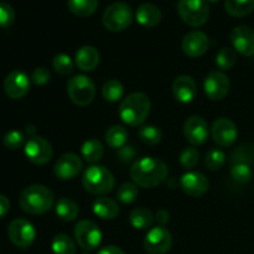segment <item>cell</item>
<instances>
[{
    "instance_id": "cell-48",
    "label": "cell",
    "mask_w": 254,
    "mask_h": 254,
    "mask_svg": "<svg viewBox=\"0 0 254 254\" xmlns=\"http://www.w3.org/2000/svg\"><path fill=\"white\" fill-rule=\"evenodd\" d=\"M208 1H212V2H216V1H220V0H208Z\"/></svg>"
},
{
    "instance_id": "cell-16",
    "label": "cell",
    "mask_w": 254,
    "mask_h": 254,
    "mask_svg": "<svg viewBox=\"0 0 254 254\" xmlns=\"http://www.w3.org/2000/svg\"><path fill=\"white\" fill-rule=\"evenodd\" d=\"M83 168L81 158L73 153L62 155L55 165V175L60 180H72L76 178Z\"/></svg>"
},
{
    "instance_id": "cell-20",
    "label": "cell",
    "mask_w": 254,
    "mask_h": 254,
    "mask_svg": "<svg viewBox=\"0 0 254 254\" xmlns=\"http://www.w3.org/2000/svg\"><path fill=\"white\" fill-rule=\"evenodd\" d=\"M173 92L175 98L180 103H190L193 101L197 93V87L192 77L188 74H181L175 78L173 83Z\"/></svg>"
},
{
    "instance_id": "cell-14",
    "label": "cell",
    "mask_w": 254,
    "mask_h": 254,
    "mask_svg": "<svg viewBox=\"0 0 254 254\" xmlns=\"http://www.w3.org/2000/svg\"><path fill=\"white\" fill-rule=\"evenodd\" d=\"M238 130L236 124L228 118H218L213 122L212 138L217 145L222 148L231 146L236 141Z\"/></svg>"
},
{
    "instance_id": "cell-35",
    "label": "cell",
    "mask_w": 254,
    "mask_h": 254,
    "mask_svg": "<svg viewBox=\"0 0 254 254\" xmlns=\"http://www.w3.org/2000/svg\"><path fill=\"white\" fill-rule=\"evenodd\" d=\"M237 62V55H236L235 50L228 49H221L218 54L216 55V64L220 67L221 69H230L235 66Z\"/></svg>"
},
{
    "instance_id": "cell-23",
    "label": "cell",
    "mask_w": 254,
    "mask_h": 254,
    "mask_svg": "<svg viewBox=\"0 0 254 254\" xmlns=\"http://www.w3.org/2000/svg\"><path fill=\"white\" fill-rule=\"evenodd\" d=\"M93 212L102 220H113L118 216L119 206L113 198L99 197L94 201Z\"/></svg>"
},
{
    "instance_id": "cell-22",
    "label": "cell",
    "mask_w": 254,
    "mask_h": 254,
    "mask_svg": "<svg viewBox=\"0 0 254 254\" xmlns=\"http://www.w3.org/2000/svg\"><path fill=\"white\" fill-rule=\"evenodd\" d=\"M74 59H76L74 61H76L77 67L81 71H93L99 64V52L93 46H82L76 52V57Z\"/></svg>"
},
{
    "instance_id": "cell-5",
    "label": "cell",
    "mask_w": 254,
    "mask_h": 254,
    "mask_svg": "<svg viewBox=\"0 0 254 254\" xmlns=\"http://www.w3.org/2000/svg\"><path fill=\"white\" fill-rule=\"evenodd\" d=\"M133 21V11L126 2L117 1L104 10L102 22L109 31L118 32L128 29Z\"/></svg>"
},
{
    "instance_id": "cell-29",
    "label": "cell",
    "mask_w": 254,
    "mask_h": 254,
    "mask_svg": "<svg viewBox=\"0 0 254 254\" xmlns=\"http://www.w3.org/2000/svg\"><path fill=\"white\" fill-rule=\"evenodd\" d=\"M106 141L113 149L123 148L128 141V131L122 126L111 127L106 133Z\"/></svg>"
},
{
    "instance_id": "cell-43",
    "label": "cell",
    "mask_w": 254,
    "mask_h": 254,
    "mask_svg": "<svg viewBox=\"0 0 254 254\" xmlns=\"http://www.w3.org/2000/svg\"><path fill=\"white\" fill-rule=\"evenodd\" d=\"M135 155H136V150L134 149V146L128 145V144L118 150V159L121 161H123V163H129V161L133 160V158Z\"/></svg>"
},
{
    "instance_id": "cell-32",
    "label": "cell",
    "mask_w": 254,
    "mask_h": 254,
    "mask_svg": "<svg viewBox=\"0 0 254 254\" xmlns=\"http://www.w3.org/2000/svg\"><path fill=\"white\" fill-rule=\"evenodd\" d=\"M102 94H103L104 99L108 102H118L119 99H122L124 94V87L117 79H109L108 82H106L102 88Z\"/></svg>"
},
{
    "instance_id": "cell-25",
    "label": "cell",
    "mask_w": 254,
    "mask_h": 254,
    "mask_svg": "<svg viewBox=\"0 0 254 254\" xmlns=\"http://www.w3.org/2000/svg\"><path fill=\"white\" fill-rule=\"evenodd\" d=\"M56 213L62 221L71 222V221H74L78 217L79 207L71 198L62 197L56 203Z\"/></svg>"
},
{
    "instance_id": "cell-9",
    "label": "cell",
    "mask_w": 254,
    "mask_h": 254,
    "mask_svg": "<svg viewBox=\"0 0 254 254\" xmlns=\"http://www.w3.org/2000/svg\"><path fill=\"white\" fill-rule=\"evenodd\" d=\"M7 235H9L10 241L16 247L27 248L34 243L36 231L31 222L25 218H16L10 223L9 228H7Z\"/></svg>"
},
{
    "instance_id": "cell-30",
    "label": "cell",
    "mask_w": 254,
    "mask_h": 254,
    "mask_svg": "<svg viewBox=\"0 0 254 254\" xmlns=\"http://www.w3.org/2000/svg\"><path fill=\"white\" fill-rule=\"evenodd\" d=\"M52 252L55 254H74L76 253V245L71 237L64 233L56 235L51 243Z\"/></svg>"
},
{
    "instance_id": "cell-24",
    "label": "cell",
    "mask_w": 254,
    "mask_h": 254,
    "mask_svg": "<svg viewBox=\"0 0 254 254\" xmlns=\"http://www.w3.org/2000/svg\"><path fill=\"white\" fill-rule=\"evenodd\" d=\"M154 220H155V217L151 213V211L144 207L134 208L130 212V216H129L130 225L134 228H136V230H146V228H150L153 226Z\"/></svg>"
},
{
    "instance_id": "cell-12",
    "label": "cell",
    "mask_w": 254,
    "mask_h": 254,
    "mask_svg": "<svg viewBox=\"0 0 254 254\" xmlns=\"http://www.w3.org/2000/svg\"><path fill=\"white\" fill-rule=\"evenodd\" d=\"M230 79L223 72L213 71L206 76L203 82V89L207 98L211 101H221L230 92Z\"/></svg>"
},
{
    "instance_id": "cell-34",
    "label": "cell",
    "mask_w": 254,
    "mask_h": 254,
    "mask_svg": "<svg viewBox=\"0 0 254 254\" xmlns=\"http://www.w3.org/2000/svg\"><path fill=\"white\" fill-rule=\"evenodd\" d=\"M52 66H54L55 71L57 73L62 74V76H68L74 69V64L72 62L71 57L64 54L56 55L54 60H52Z\"/></svg>"
},
{
    "instance_id": "cell-15",
    "label": "cell",
    "mask_w": 254,
    "mask_h": 254,
    "mask_svg": "<svg viewBox=\"0 0 254 254\" xmlns=\"http://www.w3.org/2000/svg\"><path fill=\"white\" fill-rule=\"evenodd\" d=\"M184 135L192 145H201L208 138L207 122L200 116L190 117L184 126Z\"/></svg>"
},
{
    "instance_id": "cell-18",
    "label": "cell",
    "mask_w": 254,
    "mask_h": 254,
    "mask_svg": "<svg viewBox=\"0 0 254 254\" xmlns=\"http://www.w3.org/2000/svg\"><path fill=\"white\" fill-rule=\"evenodd\" d=\"M183 190L192 197H201L205 195L210 188L207 178L198 171H189L184 174L180 180Z\"/></svg>"
},
{
    "instance_id": "cell-26",
    "label": "cell",
    "mask_w": 254,
    "mask_h": 254,
    "mask_svg": "<svg viewBox=\"0 0 254 254\" xmlns=\"http://www.w3.org/2000/svg\"><path fill=\"white\" fill-rule=\"evenodd\" d=\"M225 9L231 16H247L254 10V0H226Z\"/></svg>"
},
{
    "instance_id": "cell-44",
    "label": "cell",
    "mask_w": 254,
    "mask_h": 254,
    "mask_svg": "<svg viewBox=\"0 0 254 254\" xmlns=\"http://www.w3.org/2000/svg\"><path fill=\"white\" fill-rule=\"evenodd\" d=\"M10 210V201L6 196L0 195V218L4 217Z\"/></svg>"
},
{
    "instance_id": "cell-41",
    "label": "cell",
    "mask_w": 254,
    "mask_h": 254,
    "mask_svg": "<svg viewBox=\"0 0 254 254\" xmlns=\"http://www.w3.org/2000/svg\"><path fill=\"white\" fill-rule=\"evenodd\" d=\"M15 21V11L7 2L0 1V27H9Z\"/></svg>"
},
{
    "instance_id": "cell-36",
    "label": "cell",
    "mask_w": 254,
    "mask_h": 254,
    "mask_svg": "<svg viewBox=\"0 0 254 254\" xmlns=\"http://www.w3.org/2000/svg\"><path fill=\"white\" fill-rule=\"evenodd\" d=\"M139 195L138 185L131 183H126L123 185L119 186L118 191H117V197L121 202L123 203H131L136 200Z\"/></svg>"
},
{
    "instance_id": "cell-17",
    "label": "cell",
    "mask_w": 254,
    "mask_h": 254,
    "mask_svg": "<svg viewBox=\"0 0 254 254\" xmlns=\"http://www.w3.org/2000/svg\"><path fill=\"white\" fill-rule=\"evenodd\" d=\"M231 42L236 51L243 56H253L254 55V30L246 25L236 26L231 32Z\"/></svg>"
},
{
    "instance_id": "cell-3",
    "label": "cell",
    "mask_w": 254,
    "mask_h": 254,
    "mask_svg": "<svg viewBox=\"0 0 254 254\" xmlns=\"http://www.w3.org/2000/svg\"><path fill=\"white\" fill-rule=\"evenodd\" d=\"M20 207L30 215H42L54 207L55 195L44 185H31L25 189L19 198Z\"/></svg>"
},
{
    "instance_id": "cell-27",
    "label": "cell",
    "mask_w": 254,
    "mask_h": 254,
    "mask_svg": "<svg viewBox=\"0 0 254 254\" xmlns=\"http://www.w3.org/2000/svg\"><path fill=\"white\" fill-rule=\"evenodd\" d=\"M67 7L72 14L86 17L96 11L98 0H67Z\"/></svg>"
},
{
    "instance_id": "cell-4",
    "label": "cell",
    "mask_w": 254,
    "mask_h": 254,
    "mask_svg": "<svg viewBox=\"0 0 254 254\" xmlns=\"http://www.w3.org/2000/svg\"><path fill=\"white\" fill-rule=\"evenodd\" d=\"M82 184L88 192L93 195H106L114 188V176L102 165H92L83 173Z\"/></svg>"
},
{
    "instance_id": "cell-31",
    "label": "cell",
    "mask_w": 254,
    "mask_h": 254,
    "mask_svg": "<svg viewBox=\"0 0 254 254\" xmlns=\"http://www.w3.org/2000/svg\"><path fill=\"white\" fill-rule=\"evenodd\" d=\"M231 164H254V144H243L231 154Z\"/></svg>"
},
{
    "instance_id": "cell-28",
    "label": "cell",
    "mask_w": 254,
    "mask_h": 254,
    "mask_svg": "<svg viewBox=\"0 0 254 254\" xmlns=\"http://www.w3.org/2000/svg\"><path fill=\"white\" fill-rule=\"evenodd\" d=\"M81 153L87 163L94 164L102 159V156L104 154V148L99 140L89 139V140L83 143V145L81 148Z\"/></svg>"
},
{
    "instance_id": "cell-38",
    "label": "cell",
    "mask_w": 254,
    "mask_h": 254,
    "mask_svg": "<svg viewBox=\"0 0 254 254\" xmlns=\"http://www.w3.org/2000/svg\"><path fill=\"white\" fill-rule=\"evenodd\" d=\"M226 163V154L221 149H212L206 154L205 164L208 170H220Z\"/></svg>"
},
{
    "instance_id": "cell-37",
    "label": "cell",
    "mask_w": 254,
    "mask_h": 254,
    "mask_svg": "<svg viewBox=\"0 0 254 254\" xmlns=\"http://www.w3.org/2000/svg\"><path fill=\"white\" fill-rule=\"evenodd\" d=\"M231 176L240 184H247L252 180L253 170L247 164H235L231 168Z\"/></svg>"
},
{
    "instance_id": "cell-2",
    "label": "cell",
    "mask_w": 254,
    "mask_h": 254,
    "mask_svg": "<svg viewBox=\"0 0 254 254\" xmlns=\"http://www.w3.org/2000/svg\"><path fill=\"white\" fill-rule=\"evenodd\" d=\"M151 103L146 94L141 92L129 94L119 106V117L130 127H140L150 113Z\"/></svg>"
},
{
    "instance_id": "cell-39",
    "label": "cell",
    "mask_w": 254,
    "mask_h": 254,
    "mask_svg": "<svg viewBox=\"0 0 254 254\" xmlns=\"http://www.w3.org/2000/svg\"><path fill=\"white\" fill-rule=\"evenodd\" d=\"M2 143L10 150H16L21 148L25 143V134L20 130H11L2 138Z\"/></svg>"
},
{
    "instance_id": "cell-45",
    "label": "cell",
    "mask_w": 254,
    "mask_h": 254,
    "mask_svg": "<svg viewBox=\"0 0 254 254\" xmlns=\"http://www.w3.org/2000/svg\"><path fill=\"white\" fill-rule=\"evenodd\" d=\"M155 218L156 221H158L159 225L164 227V226L169 222V220H170V215H169V212L166 210H159L158 212H156Z\"/></svg>"
},
{
    "instance_id": "cell-21",
    "label": "cell",
    "mask_w": 254,
    "mask_h": 254,
    "mask_svg": "<svg viewBox=\"0 0 254 254\" xmlns=\"http://www.w3.org/2000/svg\"><path fill=\"white\" fill-rule=\"evenodd\" d=\"M161 17H163V14H161L160 9L151 2H144V4L139 5L135 12L136 21L141 26L149 27V29L160 24Z\"/></svg>"
},
{
    "instance_id": "cell-40",
    "label": "cell",
    "mask_w": 254,
    "mask_h": 254,
    "mask_svg": "<svg viewBox=\"0 0 254 254\" xmlns=\"http://www.w3.org/2000/svg\"><path fill=\"white\" fill-rule=\"evenodd\" d=\"M198 160H200V153H198L197 149L193 148V146L186 148L180 155V164L181 166L185 169L195 168V166L197 165Z\"/></svg>"
},
{
    "instance_id": "cell-13",
    "label": "cell",
    "mask_w": 254,
    "mask_h": 254,
    "mask_svg": "<svg viewBox=\"0 0 254 254\" xmlns=\"http://www.w3.org/2000/svg\"><path fill=\"white\" fill-rule=\"evenodd\" d=\"M30 89V78L24 71L15 69L10 72L4 81V91L11 99H21Z\"/></svg>"
},
{
    "instance_id": "cell-33",
    "label": "cell",
    "mask_w": 254,
    "mask_h": 254,
    "mask_svg": "<svg viewBox=\"0 0 254 254\" xmlns=\"http://www.w3.org/2000/svg\"><path fill=\"white\" fill-rule=\"evenodd\" d=\"M139 139L146 145H155L163 138V133L155 126H143L138 130Z\"/></svg>"
},
{
    "instance_id": "cell-47",
    "label": "cell",
    "mask_w": 254,
    "mask_h": 254,
    "mask_svg": "<svg viewBox=\"0 0 254 254\" xmlns=\"http://www.w3.org/2000/svg\"><path fill=\"white\" fill-rule=\"evenodd\" d=\"M26 133L29 134L30 138H31V136H35V133H36V128H35V126L29 124V126L26 127Z\"/></svg>"
},
{
    "instance_id": "cell-8",
    "label": "cell",
    "mask_w": 254,
    "mask_h": 254,
    "mask_svg": "<svg viewBox=\"0 0 254 254\" xmlns=\"http://www.w3.org/2000/svg\"><path fill=\"white\" fill-rule=\"evenodd\" d=\"M74 238L84 252H91L101 245L102 232L93 221L83 220L74 227Z\"/></svg>"
},
{
    "instance_id": "cell-46",
    "label": "cell",
    "mask_w": 254,
    "mask_h": 254,
    "mask_svg": "<svg viewBox=\"0 0 254 254\" xmlns=\"http://www.w3.org/2000/svg\"><path fill=\"white\" fill-rule=\"evenodd\" d=\"M98 254H126L121 248L116 247V246H107V247L102 248Z\"/></svg>"
},
{
    "instance_id": "cell-42",
    "label": "cell",
    "mask_w": 254,
    "mask_h": 254,
    "mask_svg": "<svg viewBox=\"0 0 254 254\" xmlns=\"http://www.w3.org/2000/svg\"><path fill=\"white\" fill-rule=\"evenodd\" d=\"M50 77H51V74H50L49 69L45 68V67H37L32 71L31 81L36 86H45L50 81Z\"/></svg>"
},
{
    "instance_id": "cell-7",
    "label": "cell",
    "mask_w": 254,
    "mask_h": 254,
    "mask_svg": "<svg viewBox=\"0 0 254 254\" xmlns=\"http://www.w3.org/2000/svg\"><path fill=\"white\" fill-rule=\"evenodd\" d=\"M67 92L74 104L84 107L93 102L96 96V87L89 77L84 74H77L69 78L67 83Z\"/></svg>"
},
{
    "instance_id": "cell-6",
    "label": "cell",
    "mask_w": 254,
    "mask_h": 254,
    "mask_svg": "<svg viewBox=\"0 0 254 254\" xmlns=\"http://www.w3.org/2000/svg\"><path fill=\"white\" fill-rule=\"evenodd\" d=\"M180 17L189 26H202L208 19L210 7L206 0H180L178 4Z\"/></svg>"
},
{
    "instance_id": "cell-10",
    "label": "cell",
    "mask_w": 254,
    "mask_h": 254,
    "mask_svg": "<svg viewBox=\"0 0 254 254\" xmlns=\"http://www.w3.org/2000/svg\"><path fill=\"white\" fill-rule=\"evenodd\" d=\"M173 245L171 233L163 226L154 227L146 233L144 240V248L149 254H165L170 251Z\"/></svg>"
},
{
    "instance_id": "cell-19",
    "label": "cell",
    "mask_w": 254,
    "mask_h": 254,
    "mask_svg": "<svg viewBox=\"0 0 254 254\" xmlns=\"http://www.w3.org/2000/svg\"><path fill=\"white\" fill-rule=\"evenodd\" d=\"M208 37L202 31H191L183 40V51L189 57H200L208 50Z\"/></svg>"
},
{
    "instance_id": "cell-11",
    "label": "cell",
    "mask_w": 254,
    "mask_h": 254,
    "mask_svg": "<svg viewBox=\"0 0 254 254\" xmlns=\"http://www.w3.org/2000/svg\"><path fill=\"white\" fill-rule=\"evenodd\" d=\"M25 154L31 163L44 165L51 160L54 150L49 141L42 136H31L25 143Z\"/></svg>"
},
{
    "instance_id": "cell-1",
    "label": "cell",
    "mask_w": 254,
    "mask_h": 254,
    "mask_svg": "<svg viewBox=\"0 0 254 254\" xmlns=\"http://www.w3.org/2000/svg\"><path fill=\"white\" fill-rule=\"evenodd\" d=\"M168 166L156 158H141L133 164L130 176L134 184L144 189H153L160 185L168 176Z\"/></svg>"
}]
</instances>
